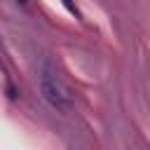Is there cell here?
Here are the masks:
<instances>
[{
  "label": "cell",
  "mask_w": 150,
  "mask_h": 150,
  "mask_svg": "<svg viewBox=\"0 0 150 150\" xmlns=\"http://www.w3.org/2000/svg\"><path fill=\"white\" fill-rule=\"evenodd\" d=\"M40 94L59 112H70L73 105H75L73 89L66 84V80L61 77L59 68L52 61H45L42 68H40Z\"/></svg>",
  "instance_id": "6da1fadb"
},
{
  "label": "cell",
  "mask_w": 150,
  "mask_h": 150,
  "mask_svg": "<svg viewBox=\"0 0 150 150\" xmlns=\"http://www.w3.org/2000/svg\"><path fill=\"white\" fill-rule=\"evenodd\" d=\"M61 2H63V5H66V9H68V12H70V14H75V16H80V12H77V7H75V5H73V0H61Z\"/></svg>",
  "instance_id": "7a4b0ae2"
},
{
  "label": "cell",
  "mask_w": 150,
  "mask_h": 150,
  "mask_svg": "<svg viewBox=\"0 0 150 150\" xmlns=\"http://www.w3.org/2000/svg\"><path fill=\"white\" fill-rule=\"evenodd\" d=\"M14 2H16V5L21 7V9H26V12L30 9V0H14Z\"/></svg>",
  "instance_id": "3957f363"
}]
</instances>
